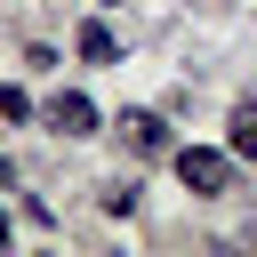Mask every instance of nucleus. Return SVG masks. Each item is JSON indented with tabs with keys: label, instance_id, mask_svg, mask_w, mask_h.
Segmentation results:
<instances>
[{
	"label": "nucleus",
	"instance_id": "nucleus-1",
	"mask_svg": "<svg viewBox=\"0 0 257 257\" xmlns=\"http://www.w3.org/2000/svg\"><path fill=\"white\" fill-rule=\"evenodd\" d=\"M177 177H185V193H225L233 161H225L217 145H185V153H177Z\"/></svg>",
	"mask_w": 257,
	"mask_h": 257
},
{
	"label": "nucleus",
	"instance_id": "nucleus-2",
	"mask_svg": "<svg viewBox=\"0 0 257 257\" xmlns=\"http://www.w3.org/2000/svg\"><path fill=\"white\" fill-rule=\"evenodd\" d=\"M48 128H64V137H88V128H96V104H88L80 88H64V96H48Z\"/></svg>",
	"mask_w": 257,
	"mask_h": 257
},
{
	"label": "nucleus",
	"instance_id": "nucleus-3",
	"mask_svg": "<svg viewBox=\"0 0 257 257\" xmlns=\"http://www.w3.org/2000/svg\"><path fill=\"white\" fill-rule=\"evenodd\" d=\"M112 128H120L128 153H161V145H169V137H161V112H120Z\"/></svg>",
	"mask_w": 257,
	"mask_h": 257
},
{
	"label": "nucleus",
	"instance_id": "nucleus-4",
	"mask_svg": "<svg viewBox=\"0 0 257 257\" xmlns=\"http://www.w3.org/2000/svg\"><path fill=\"white\" fill-rule=\"evenodd\" d=\"M225 145H233L241 161H257V104H233V120H225Z\"/></svg>",
	"mask_w": 257,
	"mask_h": 257
},
{
	"label": "nucleus",
	"instance_id": "nucleus-5",
	"mask_svg": "<svg viewBox=\"0 0 257 257\" xmlns=\"http://www.w3.org/2000/svg\"><path fill=\"white\" fill-rule=\"evenodd\" d=\"M80 56H88V64H112V56H120V40H112V32L88 16V24H80Z\"/></svg>",
	"mask_w": 257,
	"mask_h": 257
},
{
	"label": "nucleus",
	"instance_id": "nucleus-6",
	"mask_svg": "<svg viewBox=\"0 0 257 257\" xmlns=\"http://www.w3.org/2000/svg\"><path fill=\"white\" fill-rule=\"evenodd\" d=\"M96 8H112V0H96Z\"/></svg>",
	"mask_w": 257,
	"mask_h": 257
}]
</instances>
